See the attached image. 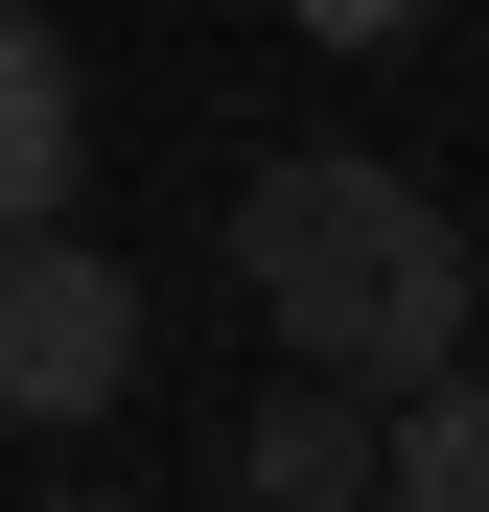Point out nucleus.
<instances>
[{
  "mask_svg": "<svg viewBox=\"0 0 489 512\" xmlns=\"http://www.w3.org/2000/svg\"><path fill=\"white\" fill-rule=\"evenodd\" d=\"M233 280H257V326L303 373H350V396H420L466 326H489V256H466V210L420 187V163H257L233 187Z\"/></svg>",
  "mask_w": 489,
  "mask_h": 512,
  "instance_id": "obj_1",
  "label": "nucleus"
},
{
  "mask_svg": "<svg viewBox=\"0 0 489 512\" xmlns=\"http://www.w3.org/2000/svg\"><path fill=\"white\" fill-rule=\"evenodd\" d=\"M373 512H489V373L466 350L420 396H373Z\"/></svg>",
  "mask_w": 489,
  "mask_h": 512,
  "instance_id": "obj_5",
  "label": "nucleus"
},
{
  "mask_svg": "<svg viewBox=\"0 0 489 512\" xmlns=\"http://www.w3.org/2000/svg\"><path fill=\"white\" fill-rule=\"evenodd\" d=\"M140 396V280H117V256L94 233H0V419H47V443H70V419H117Z\"/></svg>",
  "mask_w": 489,
  "mask_h": 512,
  "instance_id": "obj_2",
  "label": "nucleus"
},
{
  "mask_svg": "<svg viewBox=\"0 0 489 512\" xmlns=\"http://www.w3.org/2000/svg\"><path fill=\"white\" fill-rule=\"evenodd\" d=\"M47 512H117V489H47Z\"/></svg>",
  "mask_w": 489,
  "mask_h": 512,
  "instance_id": "obj_7",
  "label": "nucleus"
},
{
  "mask_svg": "<svg viewBox=\"0 0 489 512\" xmlns=\"http://www.w3.org/2000/svg\"><path fill=\"white\" fill-rule=\"evenodd\" d=\"M70 163H94L70 24H47V0H0V233H47V210H70Z\"/></svg>",
  "mask_w": 489,
  "mask_h": 512,
  "instance_id": "obj_4",
  "label": "nucleus"
},
{
  "mask_svg": "<svg viewBox=\"0 0 489 512\" xmlns=\"http://www.w3.org/2000/svg\"><path fill=\"white\" fill-rule=\"evenodd\" d=\"M303 24H326V47H396V24H420V0H303Z\"/></svg>",
  "mask_w": 489,
  "mask_h": 512,
  "instance_id": "obj_6",
  "label": "nucleus"
},
{
  "mask_svg": "<svg viewBox=\"0 0 489 512\" xmlns=\"http://www.w3.org/2000/svg\"><path fill=\"white\" fill-rule=\"evenodd\" d=\"M233 489H257V512H373V396L280 350V396L233 419Z\"/></svg>",
  "mask_w": 489,
  "mask_h": 512,
  "instance_id": "obj_3",
  "label": "nucleus"
}]
</instances>
